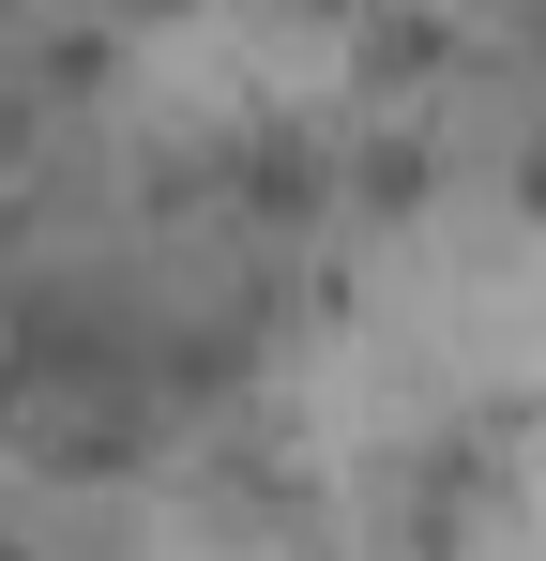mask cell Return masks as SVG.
I'll return each instance as SVG.
<instances>
[{"instance_id":"6da1fadb","label":"cell","mask_w":546,"mask_h":561,"mask_svg":"<svg viewBox=\"0 0 546 561\" xmlns=\"http://www.w3.org/2000/svg\"><path fill=\"white\" fill-rule=\"evenodd\" d=\"M532 394H486V410H455L425 440H395L379 456V547H486L501 516H516V456H532Z\"/></svg>"},{"instance_id":"7a4b0ae2","label":"cell","mask_w":546,"mask_h":561,"mask_svg":"<svg viewBox=\"0 0 546 561\" xmlns=\"http://www.w3.org/2000/svg\"><path fill=\"white\" fill-rule=\"evenodd\" d=\"M319 213H334V137H319V122H228V137H213V228L304 243Z\"/></svg>"},{"instance_id":"3957f363","label":"cell","mask_w":546,"mask_h":561,"mask_svg":"<svg viewBox=\"0 0 546 561\" xmlns=\"http://www.w3.org/2000/svg\"><path fill=\"white\" fill-rule=\"evenodd\" d=\"M350 61H364V92H379V106H395V92L425 106V92L455 77V31L425 15V0H350Z\"/></svg>"},{"instance_id":"277c9868","label":"cell","mask_w":546,"mask_h":561,"mask_svg":"<svg viewBox=\"0 0 546 561\" xmlns=\"http://www.w3.org/2000/svg\"><path fill=\"white\" fill-rule=\"evenodd\" d=\"M334 197H350L364 228H410V213L441 197V137H425V122H379V137H350V152H334Z\"/></svg>"}]
</instances>
